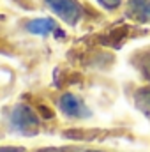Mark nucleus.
Here are the masks:
<instances>
[{
	"label": "nucleus",
	"instance_id": "1",
	"mask_svg": "<svg viewBox=\"0 0 150 152\" xmlns=\"http://www.w3.org/2000/svg\"><path fill=\"white\" fill-rule=\"evenodd\" d=\"M11 126L21 134L32 136L39 129V118L36 112L27 104H18L11 113Z\"/></svg>",
	"mask_w": 150,
	"mask_h": 152
},
{
	"label": "nucleus",
	"instance_id": "2",
	"mask_svg": "<svg viewBox=\"0 0 150 152\" xmlns=\"http://www.w3.org/2000/svg\"><path fill=\"white\" fill-rule=\"evenodd\" d=\"M53 14L67 25H76L81 18V5L76 0H44Z\"/></svg>",
	"mask_w": 150,
	"mask_h": 152
},
{
	"label": "nucleus",
	"instance_id": "3",
	"mask_svg": "<svg viewBox=\"0 0 150 152\" xmlns=\"http://www.w3.org/2000/svg\"><path fill=\"white\" fill-rule=\"evenodd\" d=\"M58 106L67 117H74V118H85L90 117V110L73 94H64L58 101Z\"/></svg>",
	"mask_w": 150,
	"mask_h": 152
},
{
	"label": "nucleus",
	"instance_id": "4",
	"mask_svg": "<svg viewBox=\"0 0 150 152\" xmlns=\"http://www.w3.org/2000/svg\"><path fill=\"white\" fill-rule=\"evenodd\" d=\"M127 16L138 23H150V0H129Z\"/></svg>",
	"mask_w": 150,
	"mask_h": 152
},
{
	"label": "nucleus",
	"instance_id": "5",
	"mask_svg": "<svg viewBox=\"0 0 150 152\" xmlns=\"http://www.w3.org/2000/svg\"><path fill=\"white\" fill-rule=\"evenodd\" d=\"M27 30L30 34H37V36H46L50 32L55 30V21L50 18H37L27 23Z\"/></svg>",
	"mask_w": 150,
	"mask_h": 152
},
{
	"label": "nucleus",
	"instance_id": "6",
	"mask_svg": "<svg viewBox=\"0 0 150 152\" xmlns=\"http://www.w3.org/2000/svg\"><path fill=\"white\" fill-rule=\"evenodd\" d=\"M101 5H104L106 9H113L117 5H120V0H97Z\"/></svg>",
	"mask_w": 150,
	"mask_h": 152
},
{
	"label": "nucleus",
	"instance_id": "7",
	"mask_svg": "<svg viewBox=\"0 0 150 152\" xmlns=\"http://www.w3.org/2000/svg\"><path fill=\"white\" fill-rule=\"evenodd\" d=\"M0 152H23V149H18V147H2Z\"/></svg>",
	"mask_w": 150,
	"mask_h": 152
},
{
	"label": "nucleus",
	"instance_id": "8",
	"mask_svg": "<svg viewBox=\"0 0 150 152\" xmlns=\"http://www.w3.org/2000/svg\"><path fill=\"white\" fill-rule=\"evenodd\" d=\"M143 69H145V75L150 78V55L147 57V60H145V64H143Z\"/></svg>",
	"mask_w": 150,
	"mask_h": 152
},
{
	"label": "nucleus",
	"instance_id": "9",
	"mask_svg": "<svg viewBox=\"0 0 150 152\" xmlns=\"http://www.w3.org/2000/svg\"><path fill=\"white\" fill-rule=\"evenodd\" d=\"M39 152H60L58 149H44V151H39Z\"/></svg>",
	"mask_w": 150,
	"mask_h": 152
},
{
	"label": "nucleus",
	"instance_id": "10",
	"mask_svg": "<svg viewBox=\"0 0 150 152\" xmlns=\"http://www.w3.org/2000/svg\"><path fill=\"white\" fill-rule=\"evenodd\" d=\"M87 152H99V151H87Z\"/></svg>",
	"mask_w": 150,
	"mask_h": 152
}]
</instances>
